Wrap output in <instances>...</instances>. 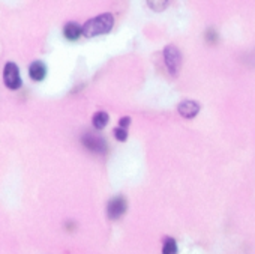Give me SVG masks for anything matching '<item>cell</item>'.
Instances as JSON below:
<instances>
[{"instance_id": "1", "label": "cell", "mask_w": 255, "mask_h": 254, "mask_svg": "<svg viewBox=\"0 0 255 254\" xmlns=\"http://www.w3.org/2000/svg\"><path fill=\"white\" fill-rule=\"evenodd\" d=\"M113 24H114V17L111 14H108V12L101 14V15L86 21V24L83 26V35L86 38H93L98 35L108 33L113 29Z\"/></svg>"}, {"instance_id": "2", "label": "cell", "mask_w": 255, "mask_h": 254, "mask_svg": "<svg viewBox=\"0 0 255 254\" xmlns=\"http://www.w3.org/2000/svg\"><path fill=\"white\" fill-rule=\"evenodd\" d=\"M3 83L8 89L17 90L21 87L23 80L20 77V69L14 62H8L3 68Z\"/></svg>"}, {"instance_id": "3", "label": "cell", "mask_w": 255, "mask_h": 254, "mask_svg": "<svg viewBox=\"0 0 255 254\" xmlns=\"http://www.w3.org/2000/svg\"><path fill=\"white\" fill-rule=\"evenodd\" d=\"M164 59H165V65L170 71L171 75H177L180 65H182V57H180V51L177 50L176 45H167L164 50Z\"/></svg>"}, {"instance_id": "4", "label": "cell", "mask_w": 255, "mask_h": 254, "mask_svg": "<svg viewBox=\"0 0 255 254\" xmlns=\"http://www.w3.org/2000/svg\"><path fill=\"white\" fill-rule=\"evenodd\" d=\"M81 143L84 145V148H87L89 151L95 152V154H104L107 151V143L101 136L87 133L81 137Z\"/></svg>"}, {"instance_id": "5", "label": "cell", "mask_w": 255, "mask_h": 254, "mask_svg": "<svg viewBox=\"0 0 255 254\" xmlns=\"http://www.w3.org/2000/svg\"><path fill=\"white\" fill-rule=\"evenodd\" d=\"M125 212H126V200L122 196L114 197L108 202L107 214H108L110 220H119Z\"/></svg>"}, {"instance_id": "6", "label": "cell", "mask_w": 255, "mask_h": 254, "mask_svg": "<svg viewBox=\"0 0 255 254\" xmlns=\"http://www.w3.org/2000/svg\"><path fill=\"white\" fill-rule=\"evenodd\" d=\"M29 77L33 81H42L47 77V66L41 60H35L29 66Z\"/></svg>"}, {"instance_id": "7", "label": "cell", "mask_w": 255, "mask_h": 254, "mask_svg": "<svg viewBox=\"0 0 255 254\" xmlns=\"http://www.w3.org/2000/svg\"><path fill=\"white\" fill-rule=\"evenodd\" d=\"M198 111H200V105L195 101H183L182 104H179V113L186 119L195 117Z\"/></svg>"}, {"instance_id": "8", "label": "cell", "mask_w": 255, "mask_h": 254, "mask_svg": "<svg viewBox=\"0 0 255 254\" xmlns=\"http://www.w3.org/2000/svg\"><path fill=\"white\" fill-rule=\"evenodd\" d=\"M63 35H65L66 39L75 41V39L80 38V35H83V27H81L80 24L71 21V23L65 24V27H63Z\"/></svg>"}, {"instance_id": "9", "label": "cell", "mask_w": 255, "mask_h": 254, "mask_svg": "<svg viewBox=\"0 0 255 254\" xmlns=\"http://www.w3.org/2000/svg\"><path fill=\"white\" fill-rule=\"evenodd\" d=\"M92 122H93V126H95L96 130H104L105 126H107V123H108V113L107 111H98V113H95Z\"/></svg>"}, {"instance_id": "10", "label": "cell", "mask_w": 255, "mask_h": 254, "mask_svg": "<svg viewBox=\"0 0 255 254\" xmlns=\"http://www.w3.org/2000/svg\"><path fill=\"white\" fill-rule=\"evenodd\" d=\"M162 254H177V244L173 238H167L164 241Z\"/></svg>"}, {"instance_id": "11", "label": "cell", "mask_w": 255, "mask_h": 254, "mask_svg": "<svg viewBox=\"0 0 255 254\" xmlns=\"http://www.w3.org/2000/svg\"><path fill=\"white\" fill-rule=\"evenodd\" d=\"M113 134H114V137H116L119 142H125V140L128 139V133H126V130H125V128H120V126H117V128H114V130H113Z\"/></svg>"}, {"instance_id": "12", "label": "cell", "mask_w": 255, "mask_h": 254, "mask_svg": "<svg viewBox=\"0 0 255 254\" xmlns=\"http://www.w3.org/2000/svg\"><path fill=\"white\" fill-rule=\"evenodd\" d=\"M129 123H131V119L128 117V116H125V117H122L119 120V126H120V128H125V130H126V126L129 125Z\"/></svg>"}]
</instances>
